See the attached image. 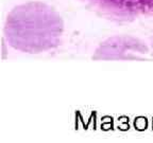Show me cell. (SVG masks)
I'll return each mask as SVG.
<instances>
[{
    "mask_svg": "<svg viewBox=\"0 0 153 143\" xmlns=\"http://www.w3.org/2000/svg\"><path fill=\"white\" fill-rule=\"evenodd\" d=\"M150 49H151V52H152V54H153V35L150 39Z\"/></svg>",
    "mask_w": 153,
    "mask_h": 143,
    "instance_id": "4",
    "label": "cell"
},
{
    "mask_svg": "<svg viewBox=\"0 0 153 143\" xmlns=\"http://www.w3.org/2000/svg\"><path fill=\"white\" fill-rule=\"evenodd\" d=\"M151 49L140 38L131 35H114L101 41L93 54L95 60H143Z\"/></svg>",
    "mask_w": 153,
    "mask_h": 143,
    "instance_id": "3",
    "label": "cell"
},
{
    "mask_svg": "<svg viewBox=\"0 0 153 143\" xmlns=\"http://www.w3.org/2000/svg\"><path fill=\"white\" fill-rule=\"evenodd\" d=\"M100 17L116 22L153 19V0H80Z\"/></svg>",
    "mask_w": 153,
    "mask_h": 143,
    "instance_id": "2",
    "label": "cell"
},
{
    "mask_svg": "<svg viewBox=\"0 0 153 143\" xmlns=\"http://www.w3.org/2000/svg\"><path fill=\"white\" fill-rule=\"evenodd\" d=\"M3 34L7 45L15 50L41 54L61 45L64 20L51 5L42 1H29L10 11Z\"/></svg>",
    "mask_w": 153,
    "mask_h": 143,
    "instance_id": "1",
    "label": "cell"
}]
</instances>
